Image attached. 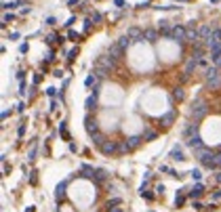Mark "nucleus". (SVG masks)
Returning a JSON list of instances; mask_svg holds the SVG:
<instances>
[{
    "instance_id": "5",
    "label": "nucleus",
    "mask_w": 221,
    "mask_h": 212,
    "mask_svg": "<svg viewBox=\"0 0 221 212\" xmlns=\"http://www.w3.org/2000/svg\"><path fill=\"white\" fill-rule=\"evenodd\" d=\"M196 158L200 160V162H206V160L213 158V151L206 149V147H200V149H196Z\"/></svg>"
},
{
    "instance_id": "19",
    "label": "nucleus",
    "mask_w": 221,
    "mask_h": 212,
    "mask_svg": "<svg viewBox=\"0 0 221 212\" xmlns=\"http://www.w3.org/2000/svg\"><path fill=\"white\" fill-rule=\"evenodd\" d=\"M154 139H156V132L154 130H145L143 132V141H154Z\"/></svg>"
},
{
    "instance_id": "23",
    "label": "nucleus",
    "mask_w": 221,
    "mask_h": 212,
    "mask_svg": "<svg viewBox=\"0 0 221 212\" xmlns=\"http://www.w3.org/2000/svg\"><path fill=\"white\" fill-rule=\"evenodd\" d=\"M17 4H19V2H4V4H2V9H4V11H9V9H15Z\"/></svg>"
},
{
    "instance_id": "17",
    "label": "nucleus",
    "mask_w": 221,
    "mask_h": 212,
    "mask_svg": "<svg viewBox=\"0 0 221 212\" xmlns=\"http://www.w3.org/2000/svg\"><path fill=\"white\" fill-rule=\"evenodd\" d=\"M95 103H97V94H91V97H89V99H86V109H93L95 107Z\"/></svg>"
},
{
    "instance_id": "10",
    "label": "nucleus",
    "mask_w": 221,
    "mask_h": 212,
    "mask_svg": "<svg viewBox=\"0 0 221 212\" xmlns=\"http://www.w3.org/2000/svg\"><path fill=\"white\" fill-rule=\"evenodd\" d=\"M84 124H86V132H89V134H93V132H97V122H95V120L86 118V120H84Z\"/></svg>"
},
{
    "instance_id": "12",
    "label": "nucleus",
    "mask_w": 221,
    "mask_h": 212,
    "mask_svg": "<svg viewBox=\"0 0 221 212\" xmlns=\"http://www.w3.org/2000/svg\"><path fill=\"white\" fill-rule=\"evenodd\" d=\"M173 120H175V109H171L166 116H162V118H160V122H162L164 126H171V122H173Z\"/></svg>"
},
{
    "instance_id": "13",
    "label": "nucleus",
    "mask_w": 221,
    "mask_h": 212,
    "mask_svg": "<svg viewBox=\"0 0 221 212\" xmlns=\"http://www.w3.org/2000/svg\"><path fill=\"white\" fill-rule=\"evenodd\" d=\"M198 34H200V38H202V40H206V38L213 34V30H211V25H202V27L198 30Z\"/></svg>"
},
{
    "instance_id": "14",
    "label": "nucleus",
    "mask_w": 221,
    "mask_h": 212,
    "mask_svg": "<svg viewBox=\"0 0 221 212\" xmlns=\"http://www.w3.org/2000/svg\"><path fill=\"white\" fill-rule=\"evenodd\" d=\"M156 32H154V30H145V32H143V40H148V42H154V40H156Z\"/></svg>"
},
{
    "instance_id": "15",
    "label": "nucleus",
    "mask_w": 221,
    "mask_h": 212,
    "mask_svg": "<svg viewBox=\"0 0 221 212\" xmlns=\"http://www.w3.org/2000/svg\"><path fill=\"white\" fill-rule=\"evenodd\" d=\"M128 149H131V145H128L127 139L124 141H118V153H127Z\"/></svg>"
},
{
    "instance_id": "18",
    "label": "nucleus",
    "mask_w": 221,
    "mask_h": 212,
    "mask_svg": "<svg viewBox=\"0 0 221 212\" xmlns=\"http://www.w3.org/2000/svg\"><path fill=\"white\" fill-rule=\"evenodd\" d=\"M141 139H143V137H128L127 141H128V145H131V147H137V145L141 143Z\"/></svg>"
},
{
    "instance_id": "24",
    "label": "nucleus",
    "mask_w": 221,
    "mask_h": 212,
    "mask_svg": "<svg viewBox=\"0 0 221 212\" xmlns=\"http://www.w3.org/2000/svg\"><path fill=\"white\" fill-rule=\"evenodd\" d=\"M190 174H192V178H194V181H198V178H200V170H192Z\"/></svg>"
},
{
    "instance_id": "3",
    "label": "nucleus",
    "mask_w": 221,
    "mask_h": 212,
    "mask_svg": "<svg viewBox=\"0 0 221 212\" xmlns=\"http://www.w3.org/2000/svg\"><path fill=\"white\" fill-rule=\"evenodd\" d=\"M169 38H173L175 42H183V40H187V30L181 27V25H175V27H171Z\"/></svg>"
},
{
    "instance_id": "26",
    "label": "nucleus",
    "mask_w": 221,
    "mask_h": 212,
    "mask_svg": "<svg viewBox=\"0 0 221 212\" xmlns=\"http://www.w3.org/2000/svg\"><path fill=\"white\" fill-rule=\"evenodd\" d=\"M55 90H57V88H48L47 94H48V97H55Z\"/></svg>"
},
{
    "instance_id": "27",
    "label": "nucleus",
    "mask_w": 221,
    "mask_h": 212,
    "mask_svg": "<svg viewBox=\"0 0 221 212\" xmlns=\"http://www.w3.org/2000/svg\"><path fill=\"white\" fill-rule=\"evenodd\" d=\"M114 4L116 6H124V0H114Z\"/></svg>"
},
{
    "instance_id": "30",
    "label": "nucleus",
    "mask_w": 221,
    "mask_h": 212,
    "mask_svg": "<svg viewBox=\"0 0 221 212\" xmlns=\"http://www.w3.org/2000/svg\"><path fill=\"white\" fill-rule=\"evenodd\" d=\"M217 181H219V183H221V172H219V174H217Z\"/></svg>"
},
{
    "instance_id": "8",
    "label": "nucleus",
    "mask_w": 221,
    "mask_h": 212,
    "mask_svg": "<svg viewBox=\"0 0 221 212\" xmlns=\"http://www.w3.org/2000/svg\"><path fill=\"white\" fill-rule=\"evenodd\" d=\"M187 145H190V147H192L194 151H196V149H200V147H204L200 137H190V139H187Z\"/></svg>"
},
{
    "instance_id": "25",
    "label": "nucleus",
    "mask_w": 221,
    "mask_h": 212,
    "mask_svg": "<svg viewBox=\"0 0 221 212\" xmlns=\"http://www.w3.org/2000/svg\"><path fill=\"white\" fill-rule=\"evenodd\" d=\"M93 21H95V23H99V21H101V15H99V13H95V15H93Z\"/></svg>"
},
{
    "instance_id": "2",
    "label": "nucleus",
    "mask_w": 221,
    "mask_h": 212,
    "mask_svg": "<svg viewBox=\"0 0 221 212\" xmlns=\"http://www.w3.org/2000/svg\"><path fill=\"white\" fill-rule=\"evenodd\" d=\"M206 111H209V107H206V103H202V101H198L196 105H192V109H190V116L196 120H202L204 116H206Z\"/></svg>"
},
{
    "instance_id": "20",
    "label": "nucleus",
    "mask_w": 221,
    "mask_h": 212,
    "mask_svg": "<svg viewBox=\"0 0 221 212\" xmlns=\"http://www.w3.org/2000/svg\"><path fill=\"white\" fill-rule=\"evenodd\" d=\"M196 130H198V126H196V124H190V126L186 128V134H187V137H192V134H194Z\"/></svg>"
},
{
    "instance_id": "22",
    "label": "nucleus",
    "mask_w": 221,
    "mask_h": 212,
    "mask_svg": "<svg viewBox=\"0 0 221 212\" xmlns=\"http://www.w3.org/2000/svg\"><path fill=\"white\" fill-rule=\"evenodd\" d=\"M173 99H177V101H181V99H183V90H181V88H177V90L173 93Z\"/></svg>"
},
{
    "instance_id": "16",
    "label": "nucleus",
    "mask_w": 221,
    "mask_h": 212,
    "mask_svg": "<svg viewBox=\"0 0 221 212\" xmlns=\"http://www.w3.org/2000/svg\"><path fill=\"white\" fill-rule=\"evenodd\" d=\"M200 195H202V185L198 183L196 187H194L192 191H190V198H200Z\"/></svg>"
},
{
    "instance_id": "7",
    "label": "nucleus",
    "mask_w": 221,
    "mask_h": 212,
    "mask_svg": "<svg viewBox=\"0 0 221 212\" xmlns=\"http://www.w3.org/2000/svg\"><path fill=\"white\" fill-rule=\"evenodd\" d=\"M171 158H173V160H177V162H183V160H186V155H183V151H181V147H179V145H175V147H173Z\"/></svg>"
},
{
    "instance_id": "29",
    "label": "nucleus",
    "mask_w": 221,
    "mask_h": 212,
    "mask_svg": "<svg viewBox=\"0 0 221 212\" xmlns=\"http://www.w3.org/2000/svg\"><path fill=\"white\" fill-rule=\"evenodd\" d=\"M217 162H219V168H221V153L217 155Z\"/></svg>"
},
{
    "instance_id": "1",
    "label": "nucleus",
    "mask_w": 221,
    "mask_h": 212,
    "mask_svg": "<svg viewBox=\"0 0 221 212\" xmlns=\"http://www.w3.org/2000/svg\"><path fill=\"white\" fill-rule=\"evenodd\" d=\"M206 82H209L211 88H219L221 86V74H219V67L217 65H213L206 70Z\"/></svg>"
},
{
    "instance_id": "6",
    "label": "nucleus",
    "mask_w": 221,
    "mask_h": 212,
    "mask_svg": "<svg viewBox=\"0 0 221 212\" xmlns=\"http://www.w3.org/2000/svg\"><path fill=\"white\" fill-rule=\"evenodd\" d=\"M68 183H70V181H61L57 187H55V200H61V198L65 195V187H68Z\"/></svg>"
},
{
    "instance_id": "11",
    "label": "nucleus",
    "mask_w": 221,
    "mask_h": 212,
    "mask_svg": "<svg viewBox=\"0 0 221 212\" xmlns=\"http://www.w3.org/2000/svg\"><path fill=\"white\" fill-rule=\"evenodd\" d=\"M91 139H93V143H95V145H99V147H101V145H103V143H105V137H103V134H101V132H99V130H97V132H93V134H91Z\"/></svg>"
},
{
    "instance_id": "28",
    "label": "nucleus",
    "mask_w": 221,
    "mask_h": 212,
    "mask_svg": "<svg viewBox=\"0 0 221 212\" xmlns=\"http://www.w3.org/2000/svg\"><path fill=\"white\" fill-rule=\"evenodd\" d=\"M215 65H217V67H219V70H221V57H219V59H217V61H215Z\"/></svg>"
},
{
    "instance_id": "4",
    "label": "nucleus",
    "mask_w": 221,
    "mask_h": 212,
    "mask_svg": "<svg viewBox=\"0 0 221 212\" xmlns=\"http://www.w3.org/2000/svg\"><path fill=\"white\" fill-rule=\"evenodd\" d=\"M101 151H103L105 155H112V153H118V143H116V141H105L103 145H101Z\"/></svg>"
},
{
    "instance_id": "21",
    "label": "nucleus",
    "mask_w": 221,
    "mask_h": 212,
    "mask_svg": "<svg viewBox=\"0 0 221 212\" xmlns=\"http://www.w3.org/2000/svg\"><path fill=\"white\" fill-rule=\"evenodd\" d=\"M95 80H97V78H95V74H91V76H86L84 84H86V86H93V84H95Z\"/></svg>"
},
{
    "instance_id": "9",
    "label": "nucleus",
    "mask_w": 221,
    "mask_h": 212,
    "mask_svg": "<svg viewBox=\"0 0 221 212\" xmlns=\"http://www.w3.org/2000/svg\"><path fill=\"white\" fill-rule=\"evenodd\" d=\"M131 44H133V38H131V36H122V38L118 40V46L122 48V50H127Z\"/></svg>"
}]
</instances>
